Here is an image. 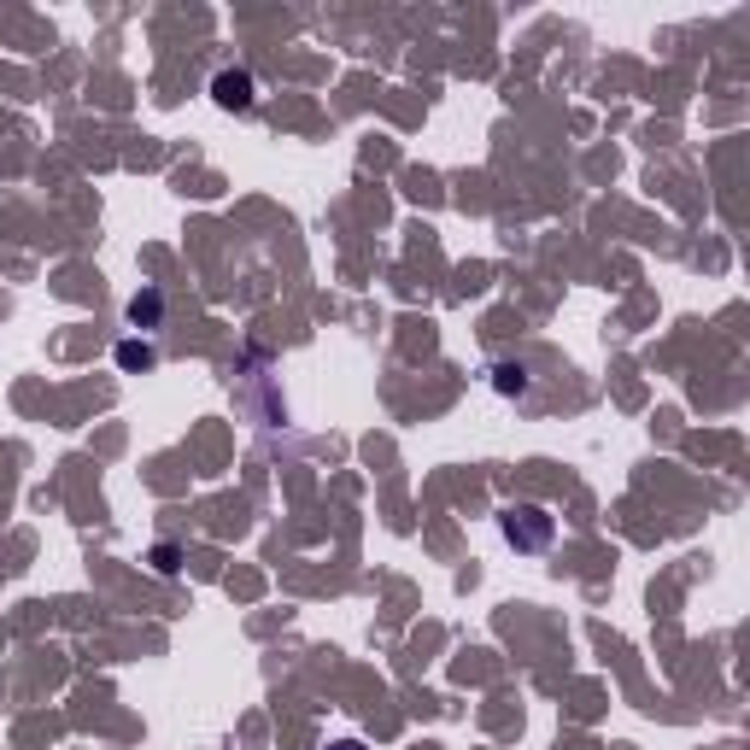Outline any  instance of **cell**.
<instances>
[{"instance_id": "cell-1", "label": "cell", "mask_w": 750, "mask_h": 750, "mask_svg": "<svg viewBox=\"0 0 750 750\" xmlns=\"http://www.w3.org/2000/svg\"><path fill=\"white\" fill-rule=\"evenodd\" d=\"M504 539L522 545V552H539V545L552 539V516H545V510H510V516H504Z\"/></svg>"}, {"instance_id": "cell-2", "label": "cell", "mask_w": 750, "mask_h": 750, "mask_svg": "<svg viewBox=\"0 0 750 750\" xmlns=\"http://www.w3.org/2000/svg\"><path fill=\"white\" fill-rule=\"evenodd\" d=\"M212 89H217V106H229V112H247L252 106V77H241V71H224Z\"/></svg>"}, {"instance_id": "cell-3", "label": "cell", "mask_w": 750, "mask_h": 750, "mask_svg": "<svg viewBox=\"0 0 750 750\" xmlns=\"http://www.w3.org/2000/svg\"><path fill=\"white\" fill-rule=\"evenodd\" d=\"M129 317H135V322H152V317H159V294L135 299V305H129Z\"/></svg>"}, {"instance_id": "cell-4", "label": "cell", "mask_w": 750, "mask_h": 750, "mask_svg": "<svg viewBox=\"0 0 750 750\" xmlns=\"http://www.w3.org/2000/svg\"><path fill=\"white\" fill-rule=\"evenodd\" d=\"M329 750H364V745H357V739H340V745H329Z\"/></svg>"}]
</instances>
